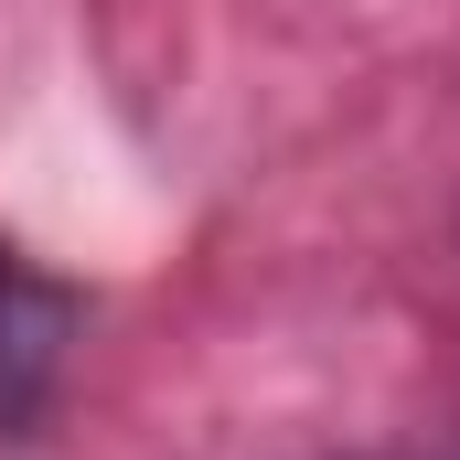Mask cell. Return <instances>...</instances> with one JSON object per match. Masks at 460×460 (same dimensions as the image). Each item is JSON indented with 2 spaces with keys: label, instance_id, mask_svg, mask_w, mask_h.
<instances>
[{
  "label": "cell",
  "instance_id": "1",
  "mask_svg": "<svg viewBox=\"0 0 460 460\" xmlns=\"http://www.w3.org/2000/svg\"><path fill=\"white\" fill-rule=\"evenodd\" d=\"M54 332H65V311L0 257V429H22V418L43 407V385H54Z\"/></svg>",
  "mask_w": 460,
  "mask_h": 460
}]
</instances>
